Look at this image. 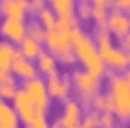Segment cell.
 <instances>
[{
  "mask_svg": "<svg viewBox=\"0 0 130 128\" xmlns=\"http://www.w3.org/2000/svg\"><path fill=\"white\" fill-rule=\"evenodd\" d=\"M38 70H42L43 74H53L57 72V57L49 51H42L38 55Z\"/></svg>",
  "mask_w": 130,
  "mask_h": 128,
  "instance_id": "obj_19",
  "label": "cell"
},
{
  "mask_svg": "<svg viewBox=\"0 0 130 128\" xmlns=\"http://www.w3.org/2000/svg\"><path fill=\"white\" fill-rule=\"evenodd\" d=\"M113 124H115V113H111V111L100 113V126L102 128H113Z\"/></svg>",
  "mask_w": 130,
  "mask_h": 128,
  "instance_id": "obj_27",
  "label": "cell"
},
{
  "mask_svg": "<svg viewBox=\"0 0 130 128\" xmlns=\"http://www.w3.org/2000/svg\"><path fill=\"white\" fill-rule=\"evenodd\" d=\"M100 55L104 59V62L111 68H124L128 64V53L123 47H117L113 43L100 47Z\"/></svg>",
  "mask_w": 130,
  "mask_h": 128,
  "instance_id": "obj_10",
  "label": "cell"
},
{
  "mask_svg": "<svg viewBox=\"0 0 130 128\" xmlns=\"http://www.w3.org/2000/svg\"><path fill=\"white\" fill-rule=\"evenodd\" d=\"M106 26L109 32L117 34L119 38H123L124 34L130 32V15H126L124 11H119L115 8H111V11L107 13V21Z\"/></svg>",
  "mask_w": 130,
  "mask_h": 128,
  "instance_id": "obj_8",
  "label": "cell"
},
{
  "mask_svg": "<svg viewBox=\"0 0 130 128\" xmlns=\"http://www.w3.org/2000/svg\"><path fill=\"white\" fill-rule=\"evenodd\" d=\"M47 90L51 96H57V98H64L68 96V92L72 89V77L62 76L59 72H53L47 76Z\"/></svg>",
  "mask_w": 130,
  "mask_h": 128,
  "instance_id": "obj_11",
  "label": "cell"
},
{
  "mask_svg": "<svg viewBox=\"0 0 130 128\" xmlns=\"http://www.w3.org/2000/svg\"><path fill=\"white\" fill-rule=\"evenodd\" d=\"M74 128H85V126H83V124H81V122H79V124H75V126H74Z\"/></svg>",
  "mask_w": 130,
  "mask_h": 128,
  "instance_id": "obj_34",
  "label": "cell"
},
{
  "mask_svg": "<svg viewBox=\"0 0 130 128\" xmlns=\"http://www.w3.org/2000/svg\"><path fill=\"white\" fill-rule=\"evenodd\" d=\"M38 23L43 26L45 30H49V28H53V26H57V23H59V17H57V13L51 10V8H43V10H40L38 11Z\"/></svg>",
  "mask_w": 130,
  "mask_h": 128,
  "instance_id": "obj_20",
  "label": "cell"
},
{
  "mask_svg": "<svg viewBox=\"0 0 130 128\" xmlns=\"http://www.w3.org/2000/svg\"><path fill=\"white\" fill-rule=\"evenodd\" d=\"M17 89H19V87H17V81H15V76H13V74H2V76H0V98H13V94H15L17 92Z\"/></svg>",
  "mask_w": 130,
  "mask_h": 128,
  "instance_id": "obj_18",
  "label": "cell"
},
{
  "mask_svg": "<svg viewBox=\"0 0 130 128\" xmlns=\"http://www.w3.org/2000/svg\"><path fill=\"white\" fill-rule=\"evenodd\" d=\"M51 128H62V126L60 124H55V126H51Z\"/></svg>",
  "mask_w": 130,
  "mask_h": 128,
  "instance_id": "obj_35",
  "label": "cell"
},
{
  "mask_svg": "<svg viewBox=\"0 0 130 128\" xmlns=\"http://www.w3.org/2000/svg\"><path fill=\"white\" fill-rule=\"evenodd\" d=\"M45 32L47 30L43 28L40 23H36V21H32L30 25H26V34H28L30 38L38 40V42H43V40H45Z\"/></svg>",
  "mask_w": 130,
  "mask_h": 128,
  "instance_id": "obj_22",
  "label": "cell"
},
{
  "mask_svg": "<svg viewBox=\"0 0 130 128\" xmlns=\"http://www.w3.org/2000/svg\"><path fill=\"white\" fill-rule=\"evenodd\" d=\"M11 70L15 76L23 77L25 81L26 79H32L36 77V66L30 59H26L25 55H21L19 51H17V55L13 57V62H11Z\"/></svg>",
  "mask_w": 130,
  "mask_h": 128,
  "instance_id": "obj_13",
  "label": "cell"
},
{
  "mask_svg": "<svg viewBox=\"0 0 130 128\" xmlns=\"http://www.w3.org/2000/svg\"><path fill=\"white\" fill-rule=\"evenodd\" d=\"M121 47H123V49L126 51V53L130 51V32H128V34H124V36L121 38Z\"/></svg>",
  "mask_w": 130,
  "mask_h": 128,
  "instance_id": "obj_30",
  "label": "cell"
},
{
  "mask_svg": "<svg viewBox=\"0 0 130 128\" xmlns=\"http://www.w3.org/2000/svg\"><path fill=\"white\" fill-rule=\"evenodd\" d=\"M111 109L115 117L121 121H130V83L124 74L111 72L109 74V90H107Z\"/></svg>",
  "mask_w": 130,
  "mask_h": 128,
  "instance_id": "obj_2",
  "label": "cell"
},
{
  "mask_svg": "<svg viewBox=\"0 0 130 128\" xmlns=\"http://www.w3.org/2000/svg\"><path fill=\"white\" fill-rule=\"evenodd\" d=\"M124 77H126V81L130 83V70H126V72H124Z\"/></svg>",
  "mask_w": 130,
  "mask_h": 128,
  "instance_id": "obj_33",
  "label": "cell"
},
{
  "mask_svg": "<svg viewBox=\"0 0 130 128\" xmlns=\"http://www.w3.org/2000/svg\"><path fill=\"white\" fill-rule=\"evenodd\" d=\"M17 124H19V115L15 107L0 98V128H17Z\"/></svg>",
  "mask_w": 130,
  "mask_h": 128,
  "instance_id": "obj_14",
  "label": "cell"
},
{
  "mask_svg": "<svg viewBox=\"0 0 130 128\" xmlns=\"http://www.w3.org/2000/svg\"><path fill=\"white\" fill-rule=\"evenodd\" d=\"M43 42H45L49 53H53L62 62L72 64L77 60L75 53H74V47H72V28L62 25L60 21L57 23V26H53V28H49L45 32V40Z\"/></svg>",
  "mask_w": 130,
  "mask_h": 128,
  "instance_id": "obj_3",
  "label": "cell"
},
{
  "mask_svg": "<svg viewBox=\"0 0 130 128\" xmlns=\"http://www.w3.org/2000/svg\"><path fill=\"white\" fill-rule=\"evenodd\" d=\"M77 15L81 17V19H89V17L92 15V4H89L87 0H81L77 6Z\"/></svg>",
  "mask_w": 130,
  "mask_h": 128,
  "instance_id": "obj_26",
  "label": "cell"
},
{
  "mask_svg": "<svg viewBox=\"0 0 130 128\" xmlns=\"http://www.w3.org/2000/svg\"><path fill=\"white\" fill-rule=\"evenodd\" d=\"M107 8L106 6H92V19L98 23V26H106V21H107Z\"/></svg>",
  "mask_w": 130,
  "mask_h": 128,
  "instance_id": "obj_24",
  "label": "cell"
},
{
  "mask_svg": "<svg viewBox=\"0 0 130 128\" xmlns=\"http://www.w3.org/2000/svg\"><path fill=\"white\" fill-rule=\"evenodd\" d=\"M72 85L75 87L77 94L81 96L83 102H91L94 98V94L100 92V77L91 74L89 70H81V68H75L72 72Z\"/></svg>",
  "mask_w": 130,
  "mask_h": 128,
  "instance_id": "obj_4",
  "label": "cell"
},
{
  "mask_svg": "<svg viewBox=\"0 0 130 128\" xmlns=\"http://www.w3.org/2000/svg\"><path fill=\"white\" fill-rule=\"evenodd\" d=\"M72 47H74L75 59H79L85 66L94 76H104L106 72V62L100 55V47H96V42L92 36H89L83 28L75 26L72 28Z\"/></svg>",
  "mask_w": 130,
  "mask_h": 128,
  "instance_id": "obj_1",
  "label": "cell"
},
{
  "mask_svg": "<svg viewBox=\"0 0 130 128\" xmlns=\"http://www.w3.org/2000/svg\"><path fill=\"white\" fill-rule=\"evenodd\" d=\"M26 128H49V124L45 119H40V121L32 122V124H26Z\"/></svg>",
  "mask_w": 130,
  "mask_h": 128,
  "instance_id": "obj_31",
  "label": "cell"
},
{
  "mask_svg": "<svg viewBox=\"0 0 130 128\" xmlns=\"http://www.w3.org/2000/svg\"><path fill=\"white\" fill-rule=\"evenodd\" d=\"M109 4H113V0H92V6H109Z\"/></svg>",
  "mask_w": 130,
  "mask_h": 128,
  "instance_id": "obj_32",
  "label": "cell"
},
{
  "mask_svg": "<svg viewBox=\"0 0 130 128\" xmlns=\"http://www.w3.org/2000/svg\"><path fill=\"white\" fill-rule=\"evenodd\" d=\"M96 43L100 47L109 45V43H111V32L107 30V26H98V28H96Z\"/></svg>",
  "mask_w": 130,
  "mask_h": 128,
  "instance_id": "obj_25",
  "label": "cell"
},
{
  "mask_svg": "<svg viewBox=\"0 0 130 128\" xmlns=\"http://www.w3.org/2000/svg\"><path fill=\"white\" fill-rule=\"evenodd\" d=\"M91 105L94 111H111L113 113V109H111V104H109V98H107V92L104 94V92H98V94H94V98L91 100Z\"/></svg>",
  "mask_w": 130,
  "mask_h": 128,
  "instance_id": "obj_21",
  "label": "cell"
},
{
  "mask_svg": "<svg viewBox=\"0 0 130 128\" xmlns=\"http://www.w3.org/2000/svg\"><path fill=\"white\" fill-rule=\"evenodd\" d=\"M23 89L26 90V94L34 100V104L38 107H42L43 111H47L49 107V90H47V83L43 81L40 76H36L32 79H26Z\"/></svg>",
  "mask_w": 130,
  "mask_h": 128,
  "instance_id": "obj_6",
  "label": "cell"
},
{
  "mask_svg": "<svg viewBox=\"0 0 130 128\" xmlns=\"http://www.w3.org/2000/svg\"><path fill=\"white\" fill-rule=\"evenodd\" d=\"M81 124L85 126V128H96V126H100V113L98 111H87L83 115V119H81Z\"/></svg>",
  "mask_w": 130,
  "mask_h": 128,
  "instance_id": "obj_23",
  "label": "cell"
},
{
  "mask_svg": "<svg viewBox=\"0 0 130 128\" xmlns=\"http://www.w3.org/2000/svg\"><path fill=\"white\" fill-rule=\"evenodd\" d=\"M113 8L119 11H130V0H113Z\"/></svg>",
  "mask_w": 130,
  "mask_h": 128,
  "instance_id": "obj_28",
  "label": "cell"
},
{
  "mask_svg": "<svg viewBox=\"0 0 130 128\" xmlns=\"http://www.w3.org/2000/svg\"><path fill=\"white\" fill-rule=\"evenodd\" d=\"M128 64H130V51H128Z\"/></svg>",
  "mask_w": 130,
  "mask_h": 128,
  "instance_id": "obj_36",
  "label": "cell"
},
{
  "mask_svg": "<svg viewBox=\"0 0 130 128\" xmlns=\"http://www.w3.org/2000/svg\"><path fill=\"white\" fill-rule=\"evenodd\" d=\"M45 2H47V0H28L30 10H32V11H40V10H43V8H45Z\"/></svg>",
  "mask_w": 130,
  "mask_h": 128,
  "instance_id": "obj_29",
  "label": "cell"
},
{
  "mask_svg": "<svg viewBox=\"0 0 130 128\" xmlns=\"http://www.w3.org/2000/svg\"><path fill=\"white\" fill-rule=\"evenodd\" d=\"M42 42H38V40L30 38L28 34L23 38V42L19 43V53L21 55H25L26 59H38V55L42 53Z\"/></svg>",
  "mask_w": 130,
  "mask_h": 128,
  "instance_id": "obj_16",
  "label": "cell"
},
{
  "mask_svg": "<svg viewBox=\"0 0 130 128\" xmlns=\"http://www.w3.org/2000/svg\"><path fill=\"white\" fill-rule=\"evenodd\" d=\"M13 107H15L17 115L23 119L26 124H32V122L40 121V119H45V111L34 104V100L26 94V90L23 87L17 89V92L13 94Z\"/></svg>",
  "mask_w": 130,
  "mask_h": 128,
  "instance_id": "obj_5",
  "label": "cell"
},
{
  "mask_svg": "<svg viewBox=\"0 0 130 128\" xmlns=\"http://www.w3.org/2000/svg\"><path fill=\"white\" fill-rule=\"evenodd\" d=\"M49 4H51V10L57 13L59 19H66V17L75 15L74 13L75 0H49Z\"/></svg>",
  "mask_w": 130,
  "mask_h": 128,
  "instance_id": "obj_17",
  "label": "cell"
},
{
  "mask_svg": "<svg viewBox=\"0 0 130 128\" xmlns=\"http://www.w3.org/2000/svg\"><path fill=\"white\" fill-rule=\"evenodd\" d=\"M0 34H4L6 38H10L11 42L21 43L23 38L26 36L25 19H10V17H4L2 23H0Z\"/></svg>",
  "mask_w": 130,
  "mask_h": 128,
  "instance_id": "obj_7",
  "label": "cell"
},
{
  "mask_svg": "<svg viewBox=\"0 0 130 128\" xmlns=\"http://www.w3.org/2000/svg\"><path fill=\"white\" fill-rule=\"evenodd\" d=\"M15 55H17V49L13 43L0 42V76L8 74L11 70V62H13V57Z\"/></svg>",
  "mask_w": 130,
  "mask_h": 128,
  "instance_id": "obj_15",
  "label": "cell"
},
{
  "mask_svg": "<svg viewBox=\"0 0 130 128\" xmlns=\"http://www.w3.org/2000/svg\"><path fill=\"white\" fill-rule=\"evenodd\" d=\"M28 10V0H0V13H4L10 19H25Z\"/></svg>",
  "mask_w": 130,
  "mask_h": 128,
  "instance_id": "obj_12",
  "label": "cell"
},
{
  "mask_svg": "<svg viewBox=\"0 0 130 128\" xmlns=\"http://www.w3.org/2000/svg\"><path fill=\"white\" fill-rule=\"evenodd\" d=\"M81 119V104L77 98H68L64 100V107H62V115L59 119V124L62 128H74L79 124Z\"/></svg>",
  "mask_w": 130,
  "mask_h": 128,
  "instance_id": "obj_9",
  "label": "cell"
}]
</instances>
